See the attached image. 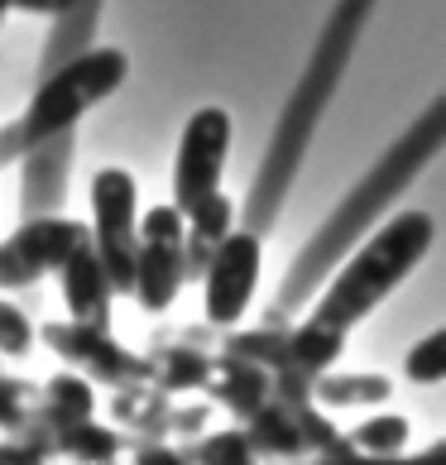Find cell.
I'll use <instances>...</instances> for the list:
<instances>
[{"mask_svg":"<svg viewBox=\"0 0 446 465\" xmlns=\"http://www.w3.org/2000/svg\"><path fill=\"white\" fill-rule=\"evenodd\" d=\"M5 10H10V0H0V20H5Z\"/></svg>","mask_w":446,"mask_h":465,"instance_id":"obj_15","label":"cell"},{"mask_svg":"<svg viewBox=\"0 0 446 465\" xmlns=\"http://www.w3.org/2000/svg\"><path fill=\"white\" fill-rule=\"evenodd\" d=\"M260 269H264V250L250 231H226L212 250V264H207V317L216 326H235L240 317L250 312L254 302V288H260Z\"/></svg>","mask_w":446,"mask_h":465,"instance_id":"obj_6","label":"cell"},{"mask_svg":"<svg viewBox=\"0 0 446 465\" xmlns=\"http://www.w3.org/2000/svg\"><path fill=\"white\" fill-rule=\"evenodd\" d=\"M322 393H327V399H336V393H351V399H384V393H389V384H384V379H360V384H346V389L327 384Z\"/></svg>","mask_w":446,"mask_h":465,"instance_id":"obj_13","label":"cell"},{"mask_svg":"<svg viewBox=\"0 0 446 465\" xmlns=\"http://www.w3.org/2000/svg\"><path fill=\"white\" fill-rule=\"evenodd\" d=\"M183 212L178 206H154L140 226V240H134V292L144 312H164L168 302L178 298L183 283Z\"/></svg>","mask_w":446,"mask_h":465,"instance_id":"obj_4","label":"cell"},{"mask_svg":"<svg viewBox=\"0 0 446 465\" xmlns=\"http://www.w3.org/2000/svg\"><path fill=\"white\" fill-rule=\"evenodd\" d=\"M355 441L365 446V451H399L408 441V422L403 418H374L355 432Z\"/></svg>","mask_w":446,"mask_h":465,"instance_id":"obj_11","label":"cell"},{"mask_svg":"<svg viewBox=\"0 0 446 465\" xmlns=\"http://www.w3.org/2000/svg\"><path fill=\"white\" fill-rule=\"evenodd\" d=\"M231 159V115L221 106H202L193 111V120L183 125L178 140V163H173V202L178 212H187L197 197H207L221 187Z\"/></svg>","mask_w":446,"mask_h":465,"instance_id":"obj_5","label":"cell"},{"mask_svg":"<svg viewBox=\"0 0 446 465\" xmlns=\"http://www.w3.org/2000/svg\"><path fill=\"white\" fill-rule=\"evenodd\" d=\"M183 216L193 221L197 240H207V245H216V240H221V235L231 231V202L221 197V187H216V193H207V197H197V202L187 206Z\"/></svg>","mask_w":446,"mask_h":465,"instance_id":"obj_9","label":"cell"},{"mask_svg":"<svg viewBox=\"0 0 446 465\" xmlns=\"http://www.w3.org/2000/svg\"><path fill=\"white\" fill-rule=\"evenodd\" d=\"M10 5H20V10H39V15H58V10L73 5V0H10Z\"/></svg>","mask_w":446,"mask_h":465,"instance_id":"obj_14","label":"cell"},{"mask_svg":"<svg viewBox=\"0 0 446 465\" xmlns=\"http://www.w3.org/2000/svg\"><path fill=\"white\" fill-rule=\"evenodd\" d=\"M25 346H29V322L0 302V351H25Z\"/></svg>","mask_w":446,"mask_h":465,"instance_id":"obj_12","label":"cell"},{"mask_svg":"<svg viewBox=\"0 0 446 465\" xmlns=\"http://www.w3.org/2000/svg\"><path fill=\"white\" fill-rule=\"evenodd\" d=\"M82 240H87V231L77 221H34V226H25L15 240L0 245V288L29 283L44 269H58L63 254L82 245Z\"/></svg>","mask_w":446,"mask_h":465,"instance_id":"obj_7","label":"cell"},{"mask_svg":"<svg viewBox=\"0 0 446 465\" xmlns=\"http://www.w3.org/2000/svg\"><path fill=\"white\" fill-rule=\"evenodd\" d=\"M408 379H418V384H437L446 379V331H432L422 341V346L408 351Z\"/></svg>","mask_w":446,"mask_h":465,"instance_id":"obj_10","label":"cell"},{"mask_svg":"<svg viewBox=\"0 0 446 465\" xmlns=\"http://www.w3.org/2000/svg\"><path fill=\"white\" fill-rule=\"evenodd\" d=\"M92 235L96 260L106 269L115 292H134V240H140V216H134V178L125 168H101L92 178Z\"/></svg>","mask_w":446,"mask_h":465,"instance_id":"obj_3","label":"cell"},{"mask_svg":"<svg viewBox=\"0 0 446 465\" xmlns=\"http://www.w3.org/2000/svg\"><path fill=\"white\" fill-rule=\"evenodd\" d=\"M432 235H437L432 216L399 212L346 269H341V279L327 288V298L317 302V312L307 317V326L293 336L288 355H293L302 370L332 365V360L341 355V346H346L351 326L365 312H374V307L418 269V260L432 250Z\"/></svg>","mask_w":446,"mask_h":465,"instance_id":"obj_1","label":"cell"},{"mask_svg":"<svg viewBox=\"0 0 446 465\" xmlns=\"http://www.w3.org/2000/svg\"><path fill=\"white\" fill-rule=\"evenodd\" d=\"M125 73H130V63H125L120 48H92V54L73 58L58 77L44 82L39 96L29 101L20 140L44 144V140H54V134H63L67 125H77L96 101H106L120 82H125Z\"/></svg>","mask_w":446,"mask_h":465,"instance_id":"obj_2","label":"cell"},{"mask_svg":"<svg viewBox=\"0 0 446 465\" xmlns=\"http://www.w3.org/2000/svg\"><path fill=\"white\" fill-rule=\"evenodd\" d=\"M63 298H67V312H73V322L82 326H106V307H111V279L106 269H101L96 250L82 240V245H73L63 254Z\"/></svg>","mask_w":446,"mask_h":465,"instance_id":"obj_8","label":"cell"}]
</instances>
